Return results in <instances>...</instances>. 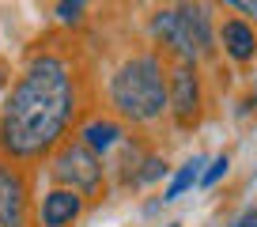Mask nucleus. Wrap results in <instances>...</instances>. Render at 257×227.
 Wrapping results in <instances>:
<instances>
[{
    "instance_id": "obj_2",
    "label": "nucleus",
    "mask_w": 257,
    "mask_h": 227,
    "mask_svg": "<svg viewBox=\"0 0 257 227\" xmlns=\"http://www.w3.org/2000/svg\"><path fill=\"white\" fill-rule=\"evenodd\" d=\"M106 106L125 125H155L170 113V61L159 49L128 53L106 80Z\"/></svg>"
},
{
    "instance_id": "obj_5",
    "label": "nucleus",
    "mask_w": 257,
    "mask_h": 227,
    "mask_svg": "<svg viewBox=\"0 0 257 227\" xmlns=\"http://www.w3.org/2000/svg\"><path fill=\"white\" fill-rule=\"evenodd\" d=\"M0 227H34L31 170L8 155H0Z\"/></svg>"
},
{
    "instance_id": "obj_15",
    "label": "nucleus",
    "mask_w": 257,
    "mask_h": 227,
    "mask_svg": "<svg viewBox=\"0 0 257 227\" xmlns=\"http://www.w3.org/2000/svg\"><path fill=\"white\" fill-rule=\"evenodd\" d=\"M231 227H257V201H253V204H249V208H246V212H242V216H238V219H234V223H231Z\"/></svg>"
},
{
    "instance_id": "obj_7",
    "label": "nucleus",
    "mask_w": 257,
    "mask_h": 227,
    "mask_svg": "<svg viewBox=\"0 0 257 227\" xmlns=\"http://www.w3.org/2000/svg\"><path fill=\"white\" fill-rule=\"evenodd\" d=\"M91 201L68 186H49L46 193L34 201V227H76Z\"/></svg>"
},
{
    "instance_id": "obj_11",
    "label": "nucleus",
    "mask_w": 257,
    "mask_h": 227,
    "mask_svg": "<svg viewBox=\"0 0 257 227\" xmlns=\"http://www.w3.org/2000/svg\"><path fill=\"white\" fill-rule=\"evenodd\" d=\"M204 155H193V159H185L182 167L174 170V178L167 182V189H163V204L178 201V197H185L193 186H201V174H204Z\"/></svg>"
},
{
    "instance_id": "obj_4",
    "label": "nucleus",
    "mask_w": 257,
    "mask_h": 227,
    "mask_svg": "<svg viewBox=\"0 0 257 227\" xmlns=\"http://www.w3.org/2000/svg\"><path fill=\"white\" fill-rule=\"evenodd\" d=\"M204 76L197 61H170V122L182 133L204 122Z\"/></svg>"
},
{
    "instance_id": "obj_12",
    "label": "nucleus",
    "mask_w": 257,
    "mask_h": 227,
    "mask_svg": "<svg viewBox=\"0 0 257 227\" xmlns=\"http://www.w3.org/2000/svg\"><path fill=\"white\" fill-rule=\"evenodd\" d=\"M87 8H91V0H57L53 16H57V23H61V27L76 31V27L87 23Z\"/></svg>"
},
{
    "instance_id": "obj_14",
    "label": "nucleus",
    "mask_w": 257,
    "mask_h": 227,
    "mask_svg": "<svg viewBox=\"0 0 257 227\" xmlns=\"http://www.w3.org/2000/svg\"><path fill=\"white\" fill-rule=\"evenodd\" d=\"M227 170H231V155L223 152V155H216V159L208 163V170L201 174V186H204V189H212L219 178H227Z\"/></svg>"
},
{
    "instance_id": "obj_9",
    "label": "nucleus",
    "mask_w": 257,
    "mask_h": 227,
    "mask_svg": "<svg viewBox=\"0 0 257 227\" xmlns=\"http://www.w3.org/2000/svg\"><path fill=\"white\" fill-rule=\"evenodd\" d=\"M76 137H80L91 152H98L106 159V155L128 137V125L121 122L117 113H91V118H83V122L76 125Z\"/></svg>"
},
{
    "instance_id": "obj_6",
    "label": "nucleus",
    "mask_w": 257,
    "mask_h": 227,
    "mask_svg": "<svg viewBox=\"0 0 257 227\" xmlns=\"http://www.w3.org/2000/svg\"><path fill=\"white\" fill-rule=\"evenodd\" d=\"M148 38H152V49H159L167 61H197L201 65V53L193 46V34L185 27L182 12L174 8V0L159 4V8L148 16Z\"/></svg>"
},
{
    "instance_id": "obj_1",
    "label": "nucleus",
    "mask_w": 257,
    "mask_h": 227,
    "mask_svg": "<svg viewBox=\"0 0 257 227\" xmlns=\"http://www.w3.org/2000/svg\"><path fill=\"white\" fill-rule=\"evenodd\" d=\"M83 113V76L76 49L46 42L27 57L0 106V155L42 163L68 140Z\"/></svg>"
},
{
    "instance_id": "obj_3",
    "label": "nucleus",
    "mask_w": 257,
    "mask_h": 227,
    "mask_svg": "<svg viewBox=\"0 0 257 227\" xmlns=\"http://www.w3.org/2000/svg\"><path fill=\"white\" fill-rule=\"evenodd\" d=\"M49 178L53 186H68L83 193L91 204L106 201V186H110V167L98 152H91L80 137H68L53 155H49Z\"/></svg>"
},
{
    "instance_id": "obj_17",
    "label": "nucleus",
    "mask_w": 257,
    "mask_h": 227,
    "mask_svg": "<svg viewBox=\"0 0 257 227\" xmlns=\"http://www.w3.org/2000/svg\"><path fill=\"white\" fill-rule=\"evenodd\" d=\"M246 106H257V87L249 91V98H246Z\"/></svg>"
},
{
    "instance_id": "obj_10",
    "label": "nucleus",
    "mask_w": 257,
    "mask_h": 227,
    "mask_svg": "<svg viewBox=\"0 0 257 227\" xmlns=\"http://www.w3.org/2000/svg\"><path fill=\"white\" fill-rule=\"evenodd\" d=\"M144 148L137 144L133 137H125L110 155H106V167H110V178L117 186H137V174H140V163H144Z\"/></svg>"
},
{
    "instance_id": "obj_18",
    "label": "nucleus",
    "mask_w": 257,
    "mask_h": 227,
    "mask_svg": "<svg viewBox=\"0 0 257 227\" xmlns=\"http://www.w3.org/2000/svg\"><path fill=\"white\" fill-rule=\"evenodd\" d=\"M167 227H182V223H167Z\"/></svg>"
},
{
    "instance_id": "obj_16",
    "label": "nucleus",
    "mask_w": 257,
    "mask_h": 227,
    "mask_svg": "<svg viewBox=\"0 0 257 227\" xmlns=\"http://www.w3.org/2000/svg\"><path fill=\"white\" fill-rule=\"evenodd\" d=\"M12 83H16V80H12L8 61H0V95H8V91H12Z\"/></svg>"
},
{
    "instance_id": "obj_8",
    "label": "nucleus",
    "mask_w": 257,
    "mask_h": 227,
    "mask_svg": "<svg viewBox=\"0 0 257 227\" xmlns=\"http://www.w3.org/2000/svg\"><path fill=\"white\" fill-rule=\"evenodd\" d=\"M219 53L231 65H253L257 61V23L242 16H223L219 19Z\"/></svg>"
},
{
    "instance_id": "obj_13",
    "label": "nucleus",
    "mask_w": 257,
    "mask_h": 227,
    "mask_svg": "<svg viewBox=\"0 0 257 227\" xmlns=\"http://www.w3.org/2000/svg\"><path fill=\"white\" fill-rule=\"evenodd\" d=\"M167 159H163L159 152H148L144 155V163H140V174H137V186H152V182H159V178H167Z\"/></svg>"
}]
</instances>
